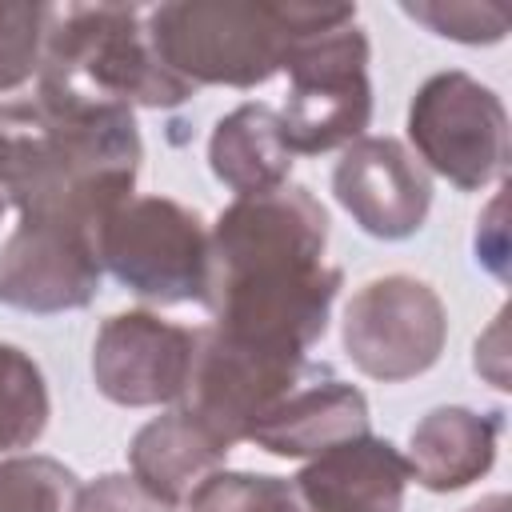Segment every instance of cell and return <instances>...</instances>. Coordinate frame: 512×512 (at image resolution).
<instances>
[{
  "label": "cell",
  "mask_w": 512,
  "mask_h": 512,
  "mask_svg": "<svg viewBox=\"0 0 512 512\" xmlns=\"http://www.w3.org/2000/svg\"><path fill=\"white\" fill-rule=\"evenodd\" d=\"M328 212L304 184L236 196L208 228L204 308L228 340L308 356L328 332L344 272L324 260Z\"/></svg>",
  "instance_id": "obj_1"
},
{
  "label": "cell",
  "mask_w": 512,
  "mask_h": 512,
  "mask_svg": "<svg viewBox=\"0 0 512 512\" xmlns=\"http://www.w3.org/2000/svg\"><path fill=\"white\" fill-rule=\"evenodd\" d=\"M0 128L16 140L4 200L20 216L100 228L136 196L144 140L128 108L72 100L52 88L0 100Z\"/></svg>",
  "instance_id": "obj_2"
},
{
  "label": "cell",
  "mask_w": 512,
  "mask_h": 512,
  "mask_svg": "<svg viewBox=\"0 0 512 512\" xmlns=\"http://www.w3.org/2000/svg\"><path fill=\"white\" fill-rule=\"evenodd\" d=\"M356 20V4L172 0L144 12L152 52L192 88H256L284 72L304 36Z\"/></svg>",
  "instance_id": "obj_3"
},
{
  "label": "cell",
  "mask_w": 512,
  "mask_h": 512,
  "mask_svg": "<svg viewBox=\"0 0 512 512\" xmlns=\"http://www.w3.org/2000/svg\"><path fill=\"white\" fill-rule=\"evenodd\" d=\"M140 4H52L40 88L108 108H176L196 96L176 72L160 64L144 28Z\"/></svg>",
  "instance_id": "obj_4"
},
{
  "label": "cell",
  "mask_w": 512,
  "mask_h": 512,
  "mask_svg": "<svg viewBox=\"0 0 512 512\" xmlns=\"http://www.w3.org/2000/svg\"><path fill=\"white\" fill-rule=\"evenodd\" d=\"M100 268L148 304H200L208 284V224L172 196H128L96 228Z\"/></svg>",
  "instance_id": "obj_5"
},
{
  "label": "cell",
  "mask_w": 512,
  "mask_h": 512,
  "mask_svg": "<svg viewBox=\"0 0 512 512\" xmlns=\"http://www.w3.org/2000/svg\"><path fill=\"white\" fill-rule=\"evenodd\" d=\"M368 60L372 48L356 20L304 36L292 48L284 64L288 92L276 108L292 156H320L364 136L372 124Z\"/></svg>",
  "instance_id": "obj_6"
},
{
  "label": "cell",
  "mask_w": 512,
  "mask_h": 512,
  "mask_svg": "<svg viewBox=\"0 0 512 512\" xmlns=\"http://www.w3.org/2000/svg\"><path fill=\"white\" fill-rule=\"evenodd\" d=\"M408 140L424 172L456 192H480L508 172L504 100L476 76L448 68L428 76L408 104Z\"/></svg>",
  "instance_id": "obj_7"
},
{
  "label": "cell",
  "mask_w": 512,
  "mask_h": 512,
  "mask_svg": "<svg viewBox=\"0 0 512 512\" xmlns=\"http://www.w3.org/2000/svg\"><path fill=\"white\" fill-rule=\"evenodd\" d=\"M340 344L368 380L404 384L440 360L448 344V308L432 284L388 272L352 292L340 320Z\"/></svg>",
  "instance_id": "obj_8"
},
{
  "label": "cell",
  "mask_w": 512,
  "mask_h": 512,
  "mask_svg": "<svg viewBox=\"0 0 512 512\" xmlns=\"http://www.w3.org/2000/svg\"><path fill=\"white\" fill-rule=\"evenodd\" d=\"M304 368L308 356L264 352L228 340L208 324L196 328V356L176 408L196 416L212 436H220L232 448L248 440L252 424L304 376Z\"/></svg>",
  "instance_id": "obj_9"
},
{
  "label": "cell",
  "mask_w": 512,
  "mask_h": 512,
  "mask_svg": "<svg viewBox=\"0 0 512 512\" xmlns=\"http://www.w3.org/2000/svg\"><path fill=\"white\" fill-rule=\"evenodd\" d=\"M96 232L68 220L20 216L0 244V304L32 316L80 312L100 292Z\"/></svg>",
  "instance_id": "obj_10"
},
{
  "label": "cell",
  "mask_w": 512,
  "mask_h": 512,
  "mask_svg": "<svg viewBox=\"0 0 512 512\" xmlns=\"http://www.w3.org/2000/svg\"><path fill=\"white\" fill-rule=\"evenodd\" d=\"M196 356V328L148 308L108 316L92 340V384L120 408L176 404Z\"/></svg>",
  "instance_id": "obj_11"
},
{
  "label": "cell",
  "mask_w": 512,
  "mask_h": 512,
  "mask_svg": "<svg viewBox=\"0 0 512 512\" xmlns=\"http://www.w3.org/2000/svg\"><path fill=\"white\" fill-rule=\"evenodd\" d=\"M332 196L352 224L376 240H408L432 208V176L396 136H360L340 148Z\"/></svg>",
  "instance_id": "obj_12"
},
{
  "label": "cell",
  "mask_w": 512,
  "mask_h": 512,
  "mask_svg": "<svg viewBox=\"0 0 512 512\" xmlns=\"http://www.w3.org/2000/svg\"><path fill=\"white\" fill-rule=\"evenodd\" d=\"M368 400L356 384L340 380L332 364H312L304 376L252 424L248 444L268 456L312 460L344 440L368 432Z\"/></svg>",
  "instance_id": "obj_13"
},
{
  "label": "cell",
  "mask_w": 512,
  "mask_h": 512,
  "mask_svg": "<svg viewBox=\"0 0 512 512\" xmlns=\"http://www.w3.org/2000/svg\"><path fill=\"white\" fill-rule=\"evenodd\" d=\"M408 460L384 436H356L312 456L292 488L308 512H404Z\"/></svg>",
  "instance_id": "obj_14"
},
{
  "label": "cell",
  "mask_w": 512,
  "mask_h": 512,
  "mask_svg": "<svg viewBox=\"0 0 512 512\" xmlns=\"http://www.w3.org/2000/svg\"><path fill=\"white\" fill-rule=\"evenodd\" d=\"M504 412H476L464 404L428 408L408 432V476L428 492H460L492 472Z\"/></svg>",
  "instance_id": "obj_15"
},
{
  "label": "cell",
  "mask_w": 512,
  "mask_h": 512,
  "mask_svg": "<svg viewBox=\"0 0 512 512\" xmlns=\"http://www.w3.org/2000/svg\"><path fill=\"white\" fill-rule=\"evenodd\" d=\"M228 452L232 448L196 416H188L184 408H168L128 440V472L148 492L180 508L212 472L224 468Z\"/></svg>",
  "instance_id": "obj_16"
},
{
  "label": "cell",
  "mask_w": 512,
  "mask_h": 512,
  "mask_svg": "<svg viewBox=\"0 0 512 512\" xmlns=\"http://www.w3.org/2000/svg\"><path fill=\"white\" fill-rule=\"evenodd\" d=\"M292 152L272 104H240L208 136V168L236 196H260L288 184Z\"/></svg>",
  "instance_id": "obj_17"
},
{
  "label": "cell",
  "mask_w": 512,
  "mask_h": 512,
  "mask_svg": "<svg viewBox=\"0 0 512 512\" xmlns=\"http://www.w3.org/2000/svg\"><path fill=\"white\" fill-rule=\"evenodd\" d=\"M52 396L32 352L0 340V456L32 448L48 432Z\"/></svg>",
  "instance_id": "obj_18"
},
{
  "label": "cell",
  "mask_w": 512,
  "mask_h": 512,
  "mask_svg": "<svg viewBox=\"0 0 512 512\" xmlns=\"http://www.w3.org/2000/svg\"><path fill=\"white\" fill-rule=\"evenodd\" d=\"M80 476L56 456H0V512H76Z\"/></svg>",
  "instance_id": "obj_19"
},
{
  "label": "cell",
  "mask_w": 512,
  "mask_h": 512,
  "mask_svg": "<svg viewBox=\"0 0 512 512\" xmlns=\"http://www.w3.org/2000/svg\"><path fill=\"white\" fill-rule=\"evenodd\" d=\"M184 512H308V508L288 476L220 468L184 500Z\"/></svg>",
  "instance_id": "obj_20"
},
{
  "label": "cell",
  "mask_w": 512,
  "mask_h": 512,
  "mask_svg": "<svg viewBox=\"0 0 512 512\" xmlns=\"http://www.w3.org/2000/svg\"><path fill=\"white\" fill-rule=\"evenodd\" d=\"M52 4L28 0H0V96L36 80L44 60Z\"/></svg>",
  "instance_id": "obj_21"
},
{
  "label": "cell",
  "mask_w": 512,
  "mask_h": 512,
  "mask_svg": "<svg viewBox=\"0 0 512 512\" xmlns=\"http://www.w3.org/2000/svg\"><path fill=\"white\" fill-rule=\"evenodd\" d=\"M400 12L440 40L456 44H500L508 36V12L476 0H404Z\"/></svg>",
  "instance_id": "obj_22"
},
{
  "label": "cell",
  "mask_w": 512,
  "mask_h": 512,
  "mask_svg": "<svg viewBox=\"0 0 512 512\" xmlns=\"http://www.w3.org/2000/svg\"><path fill=\"white\" fill-rule=\"evenodd\" d=\"M76 512H180V508L148 492L132 472H104L92 484H80Z\"/></svg>",
  "instance_id": "obj_23"
},
{
  "label": "cell",
  "mask_w": 512,
  "mask_h": 512,
  "mask_svg": "<svg viewBox=\"0 0 512 512\" xmlns=\"http://www.w3.org/2000/svg\"><path fill=\"white\" fill-rule=\"evenodd\" d=\"M476 264H484L496 280H508V228H504V188L476 216Z\"/></svg>",
  "instance_id": "obj_24"
},
{
  "label": "cell",
  "mask_w": 512,
  "mask_h": 512,
  "mask_svg": "<svg viewBox=\"0 0 512 512\" xmlns=\"http://www.w3.org/2000/svg\"><path fill=\"white\" fill-rule=\"evenodd\" d=\"M504 332H508V308L496 312V320L488 324V332L476 340V356H472L476 372H480L492 388H500V392L512 388V384H508V344H504Z\"/></svg>",
  "instance_id": "obj_25"
},
{
  "label": "cell",
  "mask_w": 512,
  "mask_h": 512,
  "mask_svg": "<svg viewBox=\"0 0 512 512\" xmlns=\"http://www.w3.org/2000/svg\"><path fill=\"white\" fill-rule=\"evenodd\" d=\"M464 512H512V500L504 492H492V496H480L476 504H468Z\"/></svg>",
  "instance_id": "obj_26"
},
{
  "label": "cell",
  "mask_w": 512,
  "mask_h": 512,
  "mask_svg": "<svg viewBox=\"0 0 512 512\" xmlns=\"http://www.w3.org/2000/svg\"><path fill=\"white\" fill-rule=\"evenodd\" d=\"M12 160H16V140L0 128V192H4V180H8V172H12Z\"/></svg>",
  "instance_id": "obj_27"
},
{
  "label": "cell",
  "mask_w": 512,
  "mask_h": 512,
  "mask_svg": "<svg viewBox=\"0 0 512 512\" xmlns=\"http://www.w3.org/2000/svg\"><path fill=\"white\" fill-rule=\"evenodd\" d=\"M4 204H8V200H4V192H0V216H4Z\"/></svg>",
  "instance_id": "obj_28"
}]
</instances>
